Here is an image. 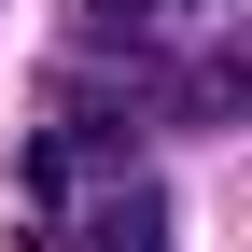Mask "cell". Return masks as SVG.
I'll use <instances>...</instances> for the list:
<instances>
[{"label":"cell","mask_w":252,"mask_h":252,"mask_svg":"<svg viewBox=\"0 0 252 252\" xmlns=\"http://www.w3.org/2000/svg\"><path fill=\"white\" fill-rule=\"evenodd\" d=\"M140 112H154V126H182V140H238V126H252V28H238V14H210V28H196V56L140 84Z\"/></svg>","instance_id":"cell-1"},{"label":"cell","mask_w":252,"mask_h":252,"mask_svg":"<svg viewBox=\"0 0 252 252\" xmlns=\"http://www.w3.org/2000/svg\"><path fill=\"white\" fill-rule=\"evenodd\" d=\"M182 14H210V0H182Z\"/></svg>","instance_id":"cell-3"},{"label":"cell","mask_w":252,"mask_h":252,"mask_svg":"<svg viewBox=\"0 0 252 252\" xmlns=\"http://www.w3.org/2000/svg\"><path fill=\"white\" fill-rule=\"evenodd\" d=\"M70 42L84 56H140L154 42V0H70Z\"/></svg>","instance_id":"cell-2"}]
</instances>
